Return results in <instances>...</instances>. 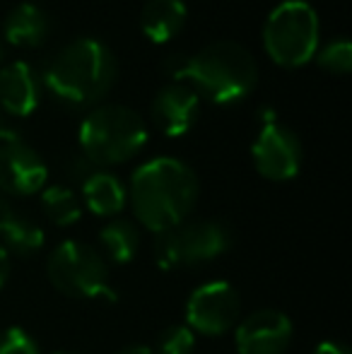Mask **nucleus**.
<instances>
[{"label": "nucleus", "mask_w": 352, "mask_h": 354, "mask_svg": "<svg viewBox=\"0 0 352 354\" xmlns=\"http://www.w3.org/2000/svg\"><path fill=\"white\" fill-rule=\"evenodd\" d=\"M48 29H51L48 15L34 3H19L17 8L10 10L3 24L5 39L19 48L39 46L48 37Z\"/></svg>", "instance_id": "nucleus-15"}, {"label": "nucleus", "mask_w": 352, "mask_h": 354, "mask_svg": "<svg viewBox=\"0 0 352 354\" xmlns=\"http://www.w3.org/2000/svg\"><path fill=\"white\" fill-rule=\"evenodd\" d=\"M80 188H82V203L97 217H106V219L118 217L128 203V188L123 186V181L116 174L104 171V169H97Z\"/></svg>", "instance_id": "nucleus-14"}, {"label": "nucleus", "mask_w": 352, "mask_h": 354, "mask_svg": "<svg viewBox=\"0 0 352 354\" xmlns=\"http://www.w3.org/2000/svg\"><path fill=\"white\" fill-rule=\"evenodd\" d=\"M15 214H17V210H15L5 198H0V236H3V232L10 227V222L15 219Z\"/></svg>", "instance_id": "nucleus-25"}, {"label": "nucleus", "mask_w": 352, "mask_h": 354, "mask_svg": "<svg viewBox=\"0 0 352 354\" xmlns=\"http://www.w3.org/2000/svg\"><path fill=\"white\" fill-rule=\"evenodd\" d=\"M41 80L29 63L15 61L0 68V111L5 116H29L39 106Z\"/></svg>", "instance_id": "nucleus-13"}, {"label": "nucleus", "mask_w": 352, "mask_h": 354, "mask_svg": "<svg viewBox=\"0 0 352 354\" xmlns=\"http://www.w3.org/2000/svg\"><path fill=\"white\" fill-rule=\"evenodd\" d=\"M147 142V126L133 109L106 104L80 123L82 154L94 167H113L133 159Z\"/></svg>", "instance_id": "nucleus-4"}, {"label": "nucleus", "mask_w": 352, "mask_h": 354, "mask_svg": "<svg viewBox=\"0 0 352 354\" xmlns=\"http://www.w3.org/2000/svg\"><path fill=\"white\" fill-rule=\"evenodd\" d=\"M266 53L282 68H299L319 51V15L304 0H282L263 27Z\"/></svg>", "instance_id": "nucleus-6"}, {"label": "nucleus", "mask_w": 352, "mask_h": 354, "mask_svg": "<svg viewBox=\"0 0 352 354\" xmlns=\"http://www.w3.org/2000/svg\"><path fill=\"white\" fill-rule=\"evenodd\" d=\"M186 15L183 0H147L140 15L142 34L155 44L172 41L186 24Z\"/></svg>", "instance_id": "nucleus-16"}, {"label": "nucleus", "mask_w": 352, "mask_h": 354, "mask_svg": "<svg viewBox=\"0 0 352 354\" xmlns=\"http://www.w3.org/2000/svg\"><path fill=\"white\" fill-rule=\"evenodd\" d=\"M41 207L46 219L51 224H56V227H73L82 217V203L77 198V193L68 186H61V183L44 188Z\"/></svg>", "instance_id": "nucleus-18"}, {"label": "nucleus", "mask_w": 352, "mask_h": 354, "mask_svg": "<svg viewBox=\"0 0 352 354\" xmlns=\"http://www.w3.org/2000/svg\"><path fill=\"white\" fill-rule=\"evenodd\" d=\"M17 131L12 128V123H10V118L5 116L3 111H0V145L3 142H10V140H17Z\"/></svg>", "instance_id": "nucleus-26"}, {"label": "nucleus", "mask_w": 352, "mask_h": 354, "mask_svg": "<svg viewBox=\"0 0 352 354\" xmlns=\"http://www.w3.org/2000/svg\"><path fill=\"white\" fill-rule=\"evenodd\" d=\"M0 246L19 258H29L41 251L44 229L34 219H29L27 214L17 212L12 222H10V227L3 232V236H0Z\"/></svg>", "instance_id": "nucleus-19"}, {"label": "nucleus", "mask_w": 352, "mask_h": 354, "mask_svg": "<svg viewBox=\"0 0 352 354\" xmlns=\"http://www.w3.org/2000/svg\"><path fill=\"white\" fill-rule=\"evenodd\" d=\"M295 337L290 316L277 308H261L239 318L234 345L239 354H285Z\"/></svg>", "instance_id": "nucleus-10"}, {"label": "nucleus", "mask_w": 352, "mask_h": 354, "mask_svg": "<svg viewBox=\"0 0 352 354\" xmlns=\"http://www.w3.org/2000/svg\"><path fill=\"white\" fill-rule=\"evenodd\" d=\"M186 326L205 337H220L234 330L241 316V299L234 284L212 280L198 284L186 299Z\"/></svg>", "instance_id": "nucleus-8"}, {"label": "nucleus", "mask_w": 352, "mask_h": 354, "mask_svg": "<svg viewBox=\"0 0 352 354\" xmlns=\"http://www.w3.org/2000/svg\"><path fill=\"white\" fill-rule=\"evenodd\" d=\"M198 176L176 157H155L133 171L128 203L136 219L152 234L169 232L186 222L198 201Z\"/></svg>", "instance_id": "nucleus-1"}, {"label": "nucleus", "mask_w": 352, "mask_h": 354, "mask_svg": "<svg viewBox=\"0 0 352 354\" xmlns=\"http://www.w3.org/2000/svg\"><path fill=\"white\" fill-rule=\"evenodd\" d=\"M155 354H193L196 352V333L186 326V323H174L167 326L160 333L155 347Z\"/></svg>", "instance_id": "nucleus-20"}, {"label": "nucleus", "mask_w": 352, "mask_h": 354, "mask_svg": "<svg viewBox=\"0 0 352 354\" xmlns=\"http://www.w3.org/2000/svg\"><path fill=\"white\" fill-rule=\"evenodd\" d=\"M256 171L268 181H290L302 169V142L292 128L270 121L251 147Z\"/></svg>", "instance_id": "nucleus-9"}, {"label": "nucleus", "mask_w": 352, "mask_h": 354, "mask_svg": "<svg viewBox=\"0 0 352 354\" xmlns=\"http://www.w3.org/2000/svg\"><path fill=\"white\" fill-rule=\"evenodd\" d=\"M311 354H350L348 345H343V342L338 340H324L316 345V350Z\"/></svg>", "instance_id": "nucleus-24"}, {"label": "nucleus", "mask_w": 352, "mask_h": 354, "mask_svg": "<svg viewBox=\"0 0 352 354\" xmlns=\"http://www.w3.org/2000/svg\"><path fill=\"white\" fill-rule=\"evenodd\" d=\"M10 253L5 251L3 246H0V289L5 287V282H8V277H10Z\"/></svg>", "instance_id": "nucleus-27"}, {"label": "nucleus", "mask_w": 352, "mask_h": 354, "mask_svg": "<svg viewBox=\"0 0 352 354\" xmlns=\"http://www.w3.org/2000/svg\"><path fill=\"white\" fill-rule=\"evenodd\" d=\"M0 354H41V350L24 328L10 326L0 330Z\"/></svg>", "instance_id": "nucleus-22"}, {"label": "nucleus", "mask_w": 352, "mask_h": 354, "mask_svg": "<svg viewBox=\"0 0 352 354\" xmlns=\"http://www.w3.org/2000/svg\"><path fill=\"white\" fill-rule=\"evenodd\" d=\"M46 178L48 167L34 147L19 138L0 145V191L5 196H34L44 188Z\"/></svg>", "instance_id": "nucleus-11"}, {"label": "nucleus", "mask_w": 352, "mask_h": 354, "mask_svg": "<svg viewBox=\"0 0 352 354\" xmlns=\"http://www.w3.org/2000/svg\"><path fill=\"white\" fill-rule=\"evenodd\" d=\"M97 169L99 167H94V164L85 157V154H75V157H71V162H68L66 174H68V178H71L73 183L82 186V183H85L87 178L92 176L94 171H97Z\"/></svg>", "instance_id": "nucleus-23"}, {"label": "nucleus", "mask_w": 352, "mask_h": 354, "mask_svg": "<svg viewBox=\"0 0 352 354\" xmlns=\"http://www.w3.org/2000/svg\"><path fill=\"white\" fill-rule=\"evenodd\" d=\"M53 354H73V352H53Z\"/></svg>", "instance_id": "nucleus-30"}, {"label": "nucleus", "mask_w": 352, "mask_h": 354, "mask_svg": "<svg viewBox=\"0 0 352 354\" xmlns=\"http://www.w3.org/2000/svg\"><path fill=\"white\" fill-rule=\"evenodd\" d=\"M201 102L191 87L176 82L160 89L152 99V121L167 138L186 136L198 121Z\"/></svg>", "instance_id": "nucleus-12"}, {"label": "nucleus", "mask_w": 352, "mask_h": 354, "mask_svg": "<svg viewBox=\"0 0 352 354\" xmlns=\"http://www.w3.org/2000/svg\"><path fill=\"white\" fill-rule=\"evenodd\" d=\"M0 61H3V46H0Z\"/></svg>", "instance_id": "nucleus-29"}, {"label": "nucleus", "mask_w": 352, "mask_h": 354, "mask_svg": "<svg viewBox=\"0 0 352 354\" xmlns=\"http://www.w3.org/2000/svg\"><path fill=\"white\" fill-rule=\"evenodd\" d=\"M167 73L220 106L246 99L259 80L256 58L237 41H215L193 56L169 58Z\"/></svg>", "instance_id": "nucleus-2"}, {"label": "nucleus", "mask_w": 352, "mask_h": 354, "mask_svg": "<svg viewBox=\"0 0 352 354\" xmlns=\"http://www.w3.org/2000/svg\"><path fill=\"white\" fill-rule=\"evenodd\" d=\"M99 246L106 263L128 266L140 251V229L126 217H113L99 229Z\"/></svg>", "instance_id": "nucleus-17"}, {"label": "nucleus", "mask_w": 352, "mask_h": 354, "mask_svg": "<svg viewBox=\"0 0 352 354\" xmlns=\"http://www.w3.org/2000/svg\"><path fill=\"white\" fill-rule=\"evenodd\" d=\"M232 246V232L217 219H198L183 222L169 232L155 234L152 253L162 270L176 268H196L217 261Z\"/></svg>", "instance_id": "nucleus-7"}, {"label": "nucleus", "mask_w": 352, "mask_h": 354, "mask_svg": "<svg viewBox=\"0 0 352 354\" xmlns=\"http://www.w3.org/2000/svg\"><path fill=\"white\" fill-rule=\"evenodd\" d=\"M316 63L324 71L335 75H348L352 68V46L348 39H335V41L326 44L321 51H316Z\"/></svg>", "instance_id": "nucleus-21"}, {"label": "nucleus", "mask_w": 352, "mask_h": 354, "mask_svg": "<svg viewBox=\"0 0 352 354\" xmlns=\"http://www.w3.org/2000/svg\"><path fill=\"white\" fill-rule=\"evenodd\" d=\"M46 275L56 292L71 299H92V301L116 299L106 258L99 253V248L85 241L68 239L58 243L46 258Z\"/></svg>", "instance_id": "nucleus-5"}, {"label": "nucleus", "mask_w": 352, "mask_h": 354, "mask_svg": "<svg viewBox=\"0 0 352 354\" xmlns=\"http://www.w3.org/2000/svg\"><path fill=\"white\" fill-rule=\"evenodd\" d=\"M118 354H155V352H152V347H147V345H128Z\"/></svg>", "instance_id": "nucleus-28"}, {"label": "nucleus", "mask_w": 352, "mask_h": 354, "mask_svg": "<svg viewBox=\"0 0 352 354\" xmlns=\"http://www.w3.org/2000/svg\"><path fill=\"white\" fill-rule=\"evenodd\" d=\"M48 92L71 106H89L106 97L116 82V58L97 39H75L66 44L44 71Z\"/></svg>", "instance_id": "nucleus-3"}]
</instances>
